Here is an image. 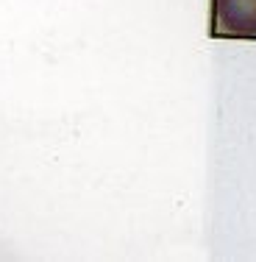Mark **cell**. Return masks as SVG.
Wrapping results in <instances>:
<instances>
[{
    "label": "cell",
    "instance_id": "1",
    "mask_svg": "<svg viewBox=\"0 0 256 262\" xmlns=\"http://www.w3.org/2000/svg\"><path fill=\"white\" fill-rule=\"evenodd\" d=\"M217 20L228 34L256 36V0H217Z\"/></svg>",
    "mask_w": 256,
    "mask_h": 262
}]
</instances>
